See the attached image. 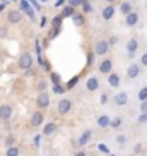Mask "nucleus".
Returning a JSON list of instances; mask_svg holds the SVG:
<instances>
[{
	"instance_id": "1",
	"label": "nucleus",
	"mask_w": 147,
	"mask_h": 156,
	"mask_svg": "<svg viewBox=\"0 0 147 156\" xmlns=\"http://www.w3.org/2000/svg\"><path fill=\"white\" fill-rule=\"evenodd\" d=\"M31 65H32V57L29 53H22L19 57V67L21 69H29Z\"/></svg>"
},
{
	"instance_id": "2",
	"label": "nucleus",
	"mask_w": 147,
	"mask_h": 156,
	"mask_svg": "<svg viewBox=\"0 0 147 156\" xmlns=\"http://www.w3.org/2000/svg\"><path fill=\"white\" fill-rule=\"evenodd\" d=\"M108 48H110V43L104 41V40H101V41L96 43V46H94V51H96L97 55H104V53H108Z\"/></svg>"
},
{
	"instance_id": "3",
	"label": "nucleus",
	"mask_w": 147,
	"mask_h": 156,
	"mask_svg": "<svg viewBox=\"0 0 147 156\" xmlns=\"http://www.w3.org/2000/svg\"><path fill=\"white\" fill-rule=\"evenodd\" d=\"M48 105H50V94L46 91H41L39 96H38V106H39V108H46Z\"/></svg>"
},
{
	"instance_id": "4",
	"label": "nucleus",
	"mask_w": 147,
	"mask_h": 156,
	"mask_svg": "<svg viewBox=\"0 0 147 156\" xmlns=\"http://www.w3.org/2000/svg\"><path fill=\"white\" fill-rule=\"evenodd\" d=\"M70 108H72V103H70L69 100H62V101L58 103V113H62V115H63V113H69Z\"/></svg>"
},
{
	"instance_id": "5",
	"label": "nucleus",
	"mask_w": 147,
	"mask_h": 156,
	"mask_svg": "<svg viewBox=\"0 0 147 156\" xmlns=\"http://www.w3.org/2000/svg\"><path fill=\"white\" fill-rule=\"evenodd\" d=\"M21 17H22L21 10H10L9 16H7V19H9V23H10V24H17L19 21H21Z\"/></svg>"
},
{
	"instance_id": "6",
	"label": "nucleus",
	"mask_w": 147,
	"mask_h": 156,
	"mask_svg": "<svg viewBox=\"0 0 147 156\" xmlns=\"http://www.w3.org/2000/svg\"><path fill=\"white\" fill-rule=\"evenodd\" d=\"M10 115H12V108H10L9 105L0 106V119H2V120H9Z\"/></svg>"
},
{
	"instance_id": "7",
	"label": "nucleus",
	"mask_w": 147,
	"mask_h": 156,
	"mask_svg": "<svg viewBox=\"0 0 147 156\" xmlns=\"http://www.w3.org/2000/svg\"><path fill=\"white\" fill-rule=\"evenodd\" d=\"M97 86H99V81L96 77H89L87 83H86V87H87V91H96Z\"/></svg>"
},
{
	"instance_id": "8",
	"label": "nucleus",
	"mask_w": 147,
	"mask_h": 156,
	"mask_svg": "<svg viewBox=\"0 0 147 156\" xmlns=\"http://www.w3.org/2000/svg\"><path fill=\"white\" fill-rule=\"evenodd\" d=\"M41 122H43V115H41V112H34V113H32V117H31V124H32V127H38V125H41Z\"/></svg>"
},
{
	"instance_id": "9",
	"label": "nucleus",
	"mask_w": 147,
	"mask_h": 156,
	"mask_svg": "<svg viewBox=\"0 0 147 156\" xmlns=\"http://www.w3.org/2000/svg\"><path fill=\"white\" fill-rule=\"evenodd\" d=\"M127 76H128V79H135L138 76V65L132 64L128 65V69H127Z\"/></svg>"
},
{
	"instance_id": "10",
	"label": "nucleus",
	"mask_w": 147,
	"mask_h": 156,
	"mask_svg": "<svg viewBox=\"0 0 147 156\" xmlns=\"http://www.w3.org/2000/svg\"><path fill=\"white\" fill-rule=\"evenodd\" d=\"M111 67H113L111 60H104V62H101V65H99V70H101L103 74H110L111 72Z\"/></svg>"
},
{
	"instance_id": "11",
	"label": "nucleus",
	"mask_w": 147,
	"mask_h": 156,
	"mask_svg": "<svg viewBox=\"0 0 147 156\" xmlns=\"http://www.w3.org/2000/svg\"><path fill=\"white\" fill-rule=\"evenodd\" d=\"M21 9H22L24 10V12H26V14H28L29 16V17H34V10H32L31 9V7H29V4H28V2H26V0H21Z\"/></svg>"
},
{
	"instance_id": "12",
	"label": "nucleus",
	"mask_w": 147,
	"mask_h": 156,
	"mask_svg": "<svg viewBox=\"0 0 147 156\" xmlns=\"http://www.w3.org/2000/svg\"><path fill=\"white\" fill-rule=\"evenodd\" d=\"M91 137H92V132L91 130H86V132L82 134V137L79 139V144H80V146H86V144L91 141Z\"/></svg>"
},
{
	"instance_id": "13",
	"label": "nucleus",
	"mask_w": 147,
	"mask_h": 156,
	"mask_svg": "<svg viewBox=\"0 0 147 156\" xmlns=\"http://www.w3.org/2000/svg\"><path fill=\"white\" fill-rule=\"evenodd\" d=\"M138 21V16L135 14V12H130V14H127V26H135Z\"/></svg>"
},
{
	"instance_id": "14",
	"label": "nucleus",
	"mask_w": 147,
	"mask_h": 156,
	"mask_svg": "<svg viewBox=\"0 0 147 156\" xmlns=\"http://www.w3.org/2000/svg\"><path fill=\"white\" fill-rule=\"evenodd\" d=\"M115 103L116 105H125V103H127V93H120V94H116L115 96Z\"/></svg>"
},
{
	"instance_id": "15",
	"label": "nucleus",
	"mask_w": 147,
	"mask_h": 156,
	"mask_svg": "<svg viewBox=\"0 0 147 156\" xmlns=\"http://www.w3.org/2000/svg\"><path fill=\"white\" fill-rule=\"evenodd\" d=\"M108 83H110V86L116 87L120 84V77H118V74H110V77H108Z\"/></svg>"
},
{
	"instance_id": "16",
	"label": "nucleus",
	"mask_w": 147,
	"mask_h": 156,
	"mask_svg": "<svg viewBox=\"0 0 147 156\" xmlns=\"http://www.w3.org/2000/svg\"><path fill=\"white\" fill-rule=\"evenodd\" d=\"M113 14H115V7H111V5H108V7L103 10V17H104V19H111V17H113Z\"/></svg>"
},
{
	"instance_id": "17",
	"label": "nucleus",
	"mask_w": 147,
	"mask_h": 156,
	"mask_svg": "<svg viewBox=\"0 0 147 156\" xmlns=\"http://www.w3.org/2000/svg\"><path fill=\"white\" fill-rule=\"evenodd\" d=\"M97 125H99V127H108V125H111V120L108 119V117H104V115H103V117H99V119H97Z\"/></svg>"
},
{
	"instance_id": "18",
	"label": "nucleus",
	"mask_w": 147,
	"mask_h": 156,
	"mask_svg": "<svg viewBox=\"0 0 147 156\" xmlns=\"http://www.w3.org/2000/svg\"><path fill=\"white\" fill-rule=\"evenodd\" d=\"M56 130V125L55 124H46L45 129H43V134H46V136H50V134H53Z\"/></svg>"
},
{
	"instance_id": "19",
	"label": "nucleus",
	"mask_w": 147,
	"mask_h": 156,
	"mask_svg": "<svg viewBox=\"0 0 147 156\" xmlns=\"http://www.w3.org/2000/svg\"><path fill=\"white\" fill-rule=\"evenodd\" d=\"M72 21H74V24H75V26H82V24H84V16L74 14L72 16Z\"/></svg>"
},
{
	"instance_id": "20",
	"label": "nucleus",
	"mask_w": 147,
	"mask_h": 156,
	"mask_svg": "<svg viewBox=\"0 0 147 156\" xmlns=\"http://www.w3.org/2000/svg\"><path fill=\"white\" fill-rule=\"evenodd\" d=\"M120 10H121L125 16L130 14V12H132V4H128V2H123V4H121V7H120Z\"/></svg>"
},
{
	"instance_id": "21",
	"label": "nucleus",
	"mask_w": 147,
	"mask_h": 156,
	"mask_svg": "<svg viewBox=\"0 0 147 156\" xmlns=\"http://www.w3.org/2000/svg\"><path fill=\"white\" fill-rule=\"evenodd\" d=\"M127 50H128L130 53H133V51L137 50V40H130V41L127 43Z\"/></svg>"
},
{
	"instance_id": "22",
	"label": "nucleus",
	"mask_w": 147,
	"mask_h": 156,
	"mask_svg": "<svg viewBox=\"0 0 147 156\" xmlns=\"http://www.w3.org/2000/svg\"><path fill=\"white\" fill-rule=\"evenodd\" d=\"M74 9H75V7H72V5L65 7V9H63V14H62V16H63V17H67V16H74V14H75V12H74Z\"/></svg>"
},
{
	"instance_id": "23",
	"label": "nucleus",
	"mask_w": 147,
	"mask_h": 156,
	"mask_svg": "<svg viewBox=\"0 0 147 156\" xmlns=\"http://www.w3.org/2000/svg\"><path fill=\"white\" fill-rule=\"evenodd\" d=\"M7 156H19V147H15V146L9 147L7 149Z\"/></svg>"
},
{
	"instance_id": "24",
	"label": "nucleus",
	"mask_w": 147,
	"mask_h": 156,
	"mask_svg": "<svg viewBox=\"0 0 147 156\" xmlns=\"http://www.w3.org/2000/svg\"><path fill=\"white\" fill-rule=\"evenodd\" d=\"M138 100H147V87H142L138 91Z\"/></svg>"
},
{
	"instance_id": "25",
	"label": "nucleus",
	"mask_w": 147,
	"mask_h": 156,
	"mask_svg": "<svg viewBox=\"0 0 147 156\" xmlns=\"http://www.w3.org/2000/svg\"><path fill=\"white\" fill-rule=\"evenodd\" d=\"M82 4H84V0H69V5H72V7H79Z\"/></svg>"
},
{
	"instance_id": "26",
	"label": "nucleus",
	"mask_w": 147,
	"mask_h": 156,
	"mask_svg": "<svg viewBox=\"0 0 147 156\" xmlns=\"http://www.w3.org/2000/svg\"><path fill=\"white\" fill-rule=\"evenodd\" d=\"M82 9H84V12H91V10H92V7H91V4H89V2H86V0H84Z\"/></svg>"
},
{
	"instance_id": "27",
	"label": "nucleus",
	"mask_w": 147,
	"mask_h": 156,
	"mask_svg": "<svg viewBox=\"0 0 147 156\" xmlns=\"http://www.w3.org/2000/svg\"><path fill=\"white\" fill-rule=\"evenodd\" d=\"M53 91L58 93V94H62V93H63V87L60 86V84H55V86H53Z\"/></svg>"
},
{
	"instance_id": "28",
	"label": "nucleus",
	"mask_w": 147,
	"mask_h": 156,
	"mask_svg": "<svg viewBox=\"0 0 147 156\" xmlns=\"http://www.w3.org/2000/svg\"><path fill=\"white\" fill-rule=\"evenodd\" d=\"M120 124H121V122H120V119H115V120H111V127H118Z\"/></svg>"
},
{
	"instance_id": "29",
	"label": "nucleus",
	"mask_w": 147,
	"mask_h": 156,
	"mask_svg": "<svg viewBox=\"0 0 147 156\" xmlns=\"http://www.w3.org/2000/svg\"><path fill=\"white\" fill-rule=\"evenodd\" d=\"M97 149H99V151H103V153H108V147H106L104 144H99V146H97Z\"/></svg>"
},
{
	"instance_id": "30",
	"label": "nucleus",
	"mask_w": 147,
	"mask_h": 156,
	"mask_svg": "<svg viewBox=\"0 0 147 156\" xmlns=\"http://www.w3.org/2000/svg\"><path fill=\"white\" fill-rule=\"evenodd\" d=\"M51 79H53V81H55V84H58V81H60L58 74H51Z\"/></svg>"
},
{
	"instance_id": "31",
	"label": "nucleus",
	"mask_w": 147,
	"mask_h": 156,
	"mask_svg": "<svg viewBox=\"0 0 147 156\" xmlns=\"http://www.w3.org/2000/svg\"><path fill=\"white\" fill-rule=\"evenodd\" d=\"M116 43H118V38H115V36H113V38L110 40V45H116Z\"/></svg>"
},
{
	"instance_id": "32",
	"label": "nucleus",
	"mask_w": 147,
	"mask_h": 156,
	"mask_svg": "<svg viewBox=\"0 0 147 156\" xmlns=\"http://www.w3.org/2000/svg\"><path fill=\"white\" fill-rule=\"evenodd\" d=\"M75 84H77V77H74L72 81H70V83H69V86L72 87V86H75Z\"/></svg>"
},
{
	"instance_id": "33",
	"label": "nucleus",
	"mask_w": 147,
	"mask_h": 156,
	"mask_svg": "<svg viewBox=\"0 0 147 156\" xmlns=\"http://www.w3.org/2000/svg\"><path fill=\"white\" fill-rule=\"evenodd\" d=\"M142 64L147 65V53H145V55H142Z\"/></svg>"
},
{
	"instance_id": "34",
	"label": "nucleus",
	"mask_w": 147,
	"mask_h": 156,
	"mask_svg": "<svg viewBox=\"0 0 147 156\" xmlns=\"http://www.w3.org/2000/svg\"><path fill=\"white\" fill-rule=\"evenodd\" d=\"M142 112H147V103H145V101L142 103Z\"/></svg>"
},
{
	"instance_id": "35",
	"label": "nucleus",
	"mask_w": 147,
	"mask_h": 156,
	"mask_svg": "<svg viewBox=\"0 0 147 156\" xmlns=\"http://www.w3.org/2000/svg\"><path fill=\"white\" fill-rule=\"evenodd\" d=\"M45 86H46L45 83H39V86H38V87H39V89H41V91H43V89H45Z\"/></svg>"
},
{
	"instance_id": "36",
	"label": "nucleus",
	"mask_w": 147,
	"mask_h": 156,
	"mask_svg": "<svg viewBox=\"0 0 147 156\" xmlns=\"http://www.w3.org/2000/svg\"><path fill=\"white\" fill-rule=\"evenodd\" d=\"M63 2H65V0H58V2H56V7H60V5L63 4Z\"/></svg>"
},
{
	"instance_id": "37",
	"label": "nucleus",
	"mask_w": 147,
	"mask_h": 156,
	"mask_svg": "<svg viewBox=\"0 0 147 156\" xmlns=\"http://www.w3.org/2000/svg\"><path fill=\"white\" fill-rule=\"evenodd\" d=\"M140 120H145V122H147V115H142V117H140Z\"/></svg>"
},
{
	"instance_id": "38",
	"label": "nucleus",
	"mask_w": 147,
	"mask_h": 156,
	"mask_svg": "<svg viewBox=\"0 0 147 156\" xmlns=\"http://www.w3.org/2000/svg\"><path fill=\"white\" fill-rule=\"evenodd\" d=\"M75 156H86V154H84V153L80 151V153H77V154H75Z\"/></svg>"
},
{
	"instance_id": "39",
	"label": "nucleus",
	"mask_w": 147,
	"mask_h": 156,
	"mask_svg": "<svg viewBox=\"0 0 147 156\" xmlns=\"http://www.w3.org/2000/svg\"><path fill=\"white\" fill-rule=\"evenodd\" d=\"M106 2H108V4H113V2H116V0H106Z\"/></svg>"
},
{
	"instance_id": "40",
	"label": "nucleus",
	"mask_w": 147,
	"mask_h": 156,
	"mask_svg": "<svg viewBox=\"0 0 147 156\" xmlns=\"http://www.w3.org/2000/svg\"><path fill=\"white\" fill-rule=\"evenodd\" d=\"M0 62H2V55H0Z\"/></svg>"
},
{
	"instance_id": "41",
	"label": "nucleus",
	"mask_w": 147,
	"mask_h": 156,
	"mask_svg": "<svg viewBox=\"0 0 147 156\" xmlns=\"http://www.w3.org/2000/svg\"><path fill=\"white\" fill-rule=\"evenodd\" d=\"M41 2H45V0H41Z\"/></svg>"
}]
</instances>
